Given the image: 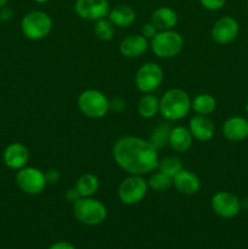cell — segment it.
Listing matches in <instances>:
<instances>
[{
  "label": "cell",
  "mask_w": 248,
  "mask_h": 249,
  "mask_svg": "<svg viewBox=\"0 0 248 249\" xmlns=\"http://www.w3.org/2000/svg\"><path fill=\"white\" fill-rule=\"evenodd\" d=\"M240 33V24L233 17H220L212 27V38L220 45L230 44L237 38Z\"/></svg>",
  "instance_id": "obj_12"
},
{
  "label": "cell",
  "mask_w": 248,
  "mask_h": 249,
  "mask_svg": "<svg viewBox=\"0 0 248 249\" xmlns=\"http://www.w3.org/2000/svg\"><path fill=\"white\" fill-rule=\"evenodd\" d=\"M0 23H1V18H0Z\"/></svg>",
  "instance_id": "obj_38"
},
{
  "label": "cell",
  "mask_w": 248,
  "mask_h": 249,
  "mask_svg": "<svg viewBox=\"0 0 248 249\" xmlns=\"http://www.w3.org/2000/svg\"><path fill=\"white\" fill-rule=\"evenodd\" d=\"M66 198H67L70 202H72V203H74L75 201H78V199L80 198V196L77 192V190L73 187V189H70L67 192H66Z\"/></svg>",
  "instance_id": "obj_34"
},
{
  "label": "cell",
  "mask_w": 248,
  "mask_h": 249,
  "mask_svg": "<svg viewBox=\"0 0 248 249\" xmlns=\"http://www.w3.org/2000/svg\"><path fill=\"white\" fill-rule=\"evenodd\" d=\"M192 99L185 90L169 89L159 99V113L169 122L180 121L191 111Z\"/></svg>",
  "instance_id": "obj_2"
},
{
  "label": "cell",
  "mask_w": 248,
  "mask_h": 249,
  "mask_svg": "<svg viewBox=\"0 0 248 249\" xmlns=\"http://www.w3.org/2000/svg\"><path fill=\"white\" fill-rule=\"evenodd\" d=\"M150 43L142 34H129L119 44V51L126 58H136L147 51Z\"/></svg>",
  "instance_id": "obj_14"
},
{
  "label": "cell",
  "mask_w": 248,
  "mask_h": 249,
  "mask_svg": "<svg viewBox=\"0 0 248 249\" xmlns=\"http://www.w3.org/2000/svg\"><path fill=\"white\" fill-rule=\"evenodd\" d=\"M148 191L147 181L142 175H129L119 184L118 198L126 206H134L142 201Z\"/></svg>",
  "instance_id": "obj_7"
},
{
  "label": "cell",
  "mask_w": 248,
  "mask_h": 249,
  "mask_svg": "<svg viewBox=\"0 0 248 249\" xmlns=\"http://www.w3.org/2000/svg\"><path fill=\"white\" fill-rule=\"evenodd\" d=\"M189 130L192 138L201 142H207L214 136V123L208 116L195 114L189 122Z\"/></svg>",
  "instance_id": "obj_15"
},
{
  "label": "cell",
  "mask_w": 248,
  "mask_h": 249,
  "mask_svg": "<svg viewBox=\"0 0 248 249\" xmlns=\"http://www.w3.org/2000/svg\"><path fill=\"white\" fill-rule=\"evenodd\" d=\"M7 1H9V0H0V9H1V7H4V6H6Z\"/></svg>",
  "instance_id": "obj_35"
},
{
  "label": "cell",
  "mask_w": 248,
  "mask_h": 249,
  "mask_svg": "<svg viewBox=\"0 0 248 249\" xmlns=\"http://www.w3.org/2000/svg\"><path fill=\"white\" fill-rule=\"evenodd\" d=\"M35 2H38V4H45V2H48L49 0H34Z\"/></svg>",
  "instance_id": "obj_36"
},
{
  "label": "cell",
  "mask_w": 248,
  "mask_h": 249,
  "mask_svg": "<svg viewBox=\"0 0 248 249\" xmlns=\"http://www.w3.org/2000/svg\"><path fill=\"white\" fill-rule=\"evenodd\" d=\"M94 33L102 41L111 40L114 34V26L108 18H102L95 22Z\"/></svg>",
  "instance_id": "obj_27"
},
{
  "label": "cell",
  "mask_w": 248,
  "mask_h": 249,
  "mask_svg": "<svg viewBox=\"0 0 248 249\" xmlns=\"http://www.w3.org/2000/svg\"><path fill=\"white\" fill-rule=\"evenodd\" d=\"M53 29V19L46 12L34 10L23 16L21 21V31L29 40H41L50 34Z\"/></svg>",
  "instance_id": "obj_6"
},
{
  "label": "cell",
  "mask_w": 248,
  "mask_h": 249,
  "mask_svg": "<svg viewBox=\"0 0 248 249\" xmlns=\"http://www.w3.org/2000/svg\"><path fill=\"white\" fill-rule=\"evenodd\" d=\"M100 187L99 178L92 173H85L80 175L75 181L74 189L80 197H92Z\"/></svg>",
  "instance_id": "obj_21"
},
{
  "label": "cell",
  "mask_w": 248,
  "mask_h": 249,
  "mask_svg": "<svg viewBox=\"0 0 248 249\" xmlns=\"http://www.w3.org/2000/svg\"><path fill=\"white\" fill-rule=\"evenodd\" d=\"M177 19L179 17L177 11L168 6H160L152 12L150 22L158 29V32H162L174 29L177 24Z\"/></svg>",
  "instance_id": "obj_18"
},
{
  "label": "cell",
  "mask_w": 248,
  "mask_h": 249,
  "mask_svg": "<svg viewBox=\"0 0 248 249\" xmlns=\"http://www.w3.org/2000/svg\"><path fill=\"white\" fill-rule=\"evenodd\" d=\"M45 177H46V181L50 182V184H56V182L60 180L61 175L60 172L56 169H50L45 173Z\"/></svg>",
  "instance_id": "obj_31"
},
{
  "label": "cell",
  "mask_w": 248,
  "mask_h": 249,
  "mask_svg": "<svg viewBox=\"0 0 248 249\" xmlns=\"http://www.w3.org/2000/svg\"><path fill=\"white\" fill-rule=\"evenodd\" d=\"M78 108L90 119L104 118L109 111V100L96 89H87L78 96Z\"/></svg>",
  "instance_id": "obj_5"
},
{
  "label": "cell",
  "mask_w": 248,
  "mask_h": 249,
  "mask_svg": "<svg viewBox=\"0 0 248 249\" xmlns=\"http://www.w3.org/2000/svg\"><path fill=\"white\" fill-rule=\"evenodd\" d=\"M223 135L232 142H240L248 138V119L233 116L226 119L223 124Z\"/></svg>",
  "instance_id": "obj_16"
},
{
  "label": "cell",
  "mask_w": 248,
  "mask_h": 249,
  "mask_svg": "<svg viewBox=\"0 0 248 249\" xmlns=\"http://www.w3.org/2000/svg\"><path fill=\"white\" fill-rule=\"evenodd\" d=\"M148 189L153 190L156 192H165L173 186V178L168 177L164 173L157 170L156 173H153L150 177V179L147 180Z\"/></svg>",
  "instance_id": "obj_25"
},
{
  "label": "cell",
  "mask_w": 248,
  "mask_h": 249,
  "mask_svg": "<svg viewBox=\"0 0 248 249\" xmlns=\"http://www.w3.org/2000/svg\"><path fill=\"white\" fill-rule=\"evenodd\" d=\"M198 2L208 11H218L225 6L226 0H198Z\"/></svg>",
  "instance_id": "obj_28"
},
{
  "label": "cell",
  "mask_w": 248,
  "mask_h": 249,
  "mask_svg": "<svg viewBox=\"0 0 248 249\" xmlns=\"http://www.w3.org/2000/svg\"><path fill=\"white\" fill-rule=\"evenodd\" d=\"M157 169L159 170V172L164 173V174L168 175V177L174 178L180 170L184 169V165H182V162L180 158L165 157L163 158L162 160H159Z\"/></svg>",
  "instance_id": "obj_26"
},
{
  "label": "cell",
  "mask_w": 248,
  "mask_h": 249,
  "mask_svg": "<svg viewBox=\"0 0 248 249\" xmlns=\"http://www.w3.org/2000/svg\"><path fill=\"white\" fill-rule=\"evenodd\" d=\"M16 185L23 194L36 196L40 195L46 187V177L45 173L34 167H23L22 169L17 170Z\"/></svg>",
  "instance_id": "obj_8"
},
{
  "label": "cell",
  "mask_w": 248,
  "mask_h": 249,
  "mask_svg": "<svg viewBox=\"0 0 248 249\" xmlns=\"http://www.w3.org/2000/svg\"><path fill=\"white\" fill-rule=\"evenodd\" d=\"M170 130H172V128H170L169 124L159 123L152 130L148 141H150V143L153 147L157 148V150H160V148L165 147L168 145V142H169Z\"/></svg>",
  "instance_id": "obj_24"
},
{
  "label": "cell",
  "mask_w": 248,
  "mask_h": 249,
  "mask_svg": "<svg viewBox=\"0 0 248 249\" xmlns=\"http://www.w3.org/2000/svg\"><path fill=\"white\" fill-rule=\"evenodd\" d=\"M138 112L143 119H151L159 113V99L152 92L143 94L138 102Z\"/></svg>",
  "instance_id": "obj_22"
},
{
  "label": "cell",
  "mask_w": 248,
  "mask_h": 249,
  "mask_svg": "<svg viewBox=\"0 0 248 249\" xmlns=\"http://www.w3.org/2000/svg\"><path fill=\"white\" fill-rule=\"evenodd\" d=\"M212 209L223 219L235 218L241 211V201L236 195L229 191H219L212 197Z\"/></svg>",
  "instance_id": "obj_10"
},
{
  "label": "cell",
  "mask_w": 248,
  "mask_h": 249,
  "mask_svg": "<svg viewBox=\"0 0 248 249\" xmlns=\"http://www.w3.org/2000/svg\"><path fill=\"white\" fill-rule=\"evenodd\" d=\"M108 19L113 23L114 27L118 28H128L135 22L136 12L131 6L125 4L117 5L113 9L109 10Z\"/></svg>",
  "instance_id": "obj_20"
},
{
  "label": "cell",
  "mask_w": 248,
  "mask_h": 249,
  "mask_svg": "<svg viewBox=\"0 0 248 249\" xmlns=\"http://www.w3.org/2000/svg\"><path fill=\"white\" fill-rule=\"evenodd\" d=\"M49 249H77L72 243L67 242V241H58L55 242L53 245H51Z\"/></svg>",
  "instance_id": "obj_32"
},
{
  "label": "cell",
  "mask_w": 248,
  "mask_h": 249,
  "mask_svg": "<svg viewBox=\"0 0 248 249\" xmlns=\"http://www.w3.org/2000/svg\"><path fill=\"white\" fill-rule=\"evenodd\" d=\"M125 101L121 97H114V99L109 100V111H113L116 113H119L123 109H125Z\"/></svg>",
  "instance_id": "obj_29"
},
{
  "label": "cell",
  "mask_w": 248,
  "mask_h": 249,
  "mask_svg": "<svg viewBox=\"0 0 248 249\" xmlns=\"http://www.w3.org/2000/svg\"><path fill=\"white\" fill-rule=\"evenodd\" d=\"M184 44L182 36L174 29L158 32L150 41L151 50L159 58H173L177 56L184 49Z\"/></svg>",
  "instance_id": "obj_4"
},
{
  "label": "cell",
  "mask_w": 248,
  "mask_h": 249,
  "mask_svg": "<svg viewBox=\"0 0 248 249\" xmlns=\"http://www.w3.org/2000/svg\"><path fill=\"white\" fill-rule=\"evenodd\" d=\"M29 160V151L21 142H12L5 147L2 153V162L12 170H19L26 167Z\"/></svg>",
  "instance_id": "obj_13"
},
{
  "label": "cell",
  "mask_w": 248,
  "mask_h": 249,
  "mask_svg": "<svg viewBox=\"0 0 248 249\" xmlns=\"http://www.w3.org/2000/svg\"><path fill=\"white\" fill-rule=\"evenodd\" d=\"M12 15H14V11L10 7L4 6L0 9V18H1V21H9L12 17Z\"/></svg>",
  "instance_id": "obj_33"
},
{
  "label": "cell",
  "mask_w": 248,
  "mask_h": 249,
  "mask_svg": "<svg viewBox=\"0 0 248 249\" xmlns=\"http://www.w3.org/2000/svg\"><path fill=\"white\" fill-rule=\"evenodd\" d=\"M173 186L177 192L186 196L196 195L201 189L199 178L194 172L187 169H182L173 178Z\"/></svg>",
  "instance_id": "obj_17"
},
{
  "label": "cell",
  "mask_w": 248,
  "mask_h": 249,
  "mask_svg": "<svg viewBox=\"0 0 248 249\" xmlns=\"http://www.w3.org/2000/svg\"><path fill=\"white\" fill-rule=\"evenodd\" d=\"M157 33L158 29L156 28L151 22H147V23H145L141 27V34H142L146 39H152Z\"/></svg>",
  "instance_id": "obj_30"
},
{
  "label": "cell",
  "mask_w": 248,
  "mask_h": 249,
  "mask_svg": "<svg viewBox=\"0 0 248 249\" xmlns=\"http://www.w3.org/2000/svg\"><path fill=\"white\" fill-rule=\"evenodd\" d=\"M164 72L156 62H146L141 66L135 74V85L142 94L156 91L162 85Z\"/></svg>",
  "instance_id": "obj_9"
},
{
  "label": "cell",
  "mask_w": 248,
  "mask_h": 249,
  "mask_svg": "<svg viewBox=\"0 0 248 249\" xmlns=\"http://www.w3.org/2000/svg\"><path fill=\"white\" fill-rule=\"evenodd\" d=\"M114 162L129 175H145L157 169L158 150L148 140L133 135L119 138L112 148Z\"/></svg>",
  "instance_id": "obj_1"
},
{
  "label": "cell",
  "mask_w": 248,
  "mask_h": 249,
  "mask_svg": "<svg viewBox=\"0 0 248 249\" xmlns=\"http://www.w3.org/2000/svg\"><path fill=\"white\" fill-rule=\"evenodd\" d=\"M216 101L211 94H198L192 99L191 109L196 114L209 116L215 111Z\"/></svg>",
  "instance_id": "obj_23"
},
{
  "label": "cell",
  "mask_w": 248,
  "mask_h": 249,
  "mask_svg": "<svg viewBox=\"0 0 248 249\" xmlns=\"http://www.w3.org/2000/svg\"><path fill=\"white\" fill-rule=\"evenodd\" d=\"M108 0H75L74 11L80 18L88 21H99L106 18L109 14Z\"/></svg>",
  "instance_id": "obj_11"
},
{
  "label": "cell",
  "mask_w": 248,
  "mask_h": 249,
  "mask_svg": "<svg viewBox=\"0 0 248 249\" xmlns=\"http://www.w3.org/2000/svg\"><path fill=\"white\" fill-rule=\"evenodd\" d=\"M246 112H247V114H248V101H247V104H246Z\"/></svg>",
  "instance_id": "obj_37"
},
{
  "label": "cell",
  "mask_w": 248,
  "mask_h": 249,
  "mask_svg": "<svg viewBox=\"0 0 248 249\" xmlns=\"http://www.w3.org/2000/svg\"><path fill=\"white\" fill-rule=\"evenodd\" d=\"M73 214L83 225L97 226L106 220L107 208L99 199L80 197L73 203Z\"/></svg>",
  "instance_id": "obj_3"
},
{
  "label": "cell",
  "mask_w": 248,
  "mask_h": 249,
  "mask_svg": "<svg viewBox=\"0 0 248 249\" xmlns=\"http://www.w3.org/2000/svg\"><path fill=\"white\" fill-rule=\"evenodd\" d=\"M192 141H194V138H192L189 128L177 125L173 126L172 130H170L169 142H168V145L175 152L185 153L191 148Z\"/></svg>",
  "instance_id": "obj_19"
}]
</instances>
